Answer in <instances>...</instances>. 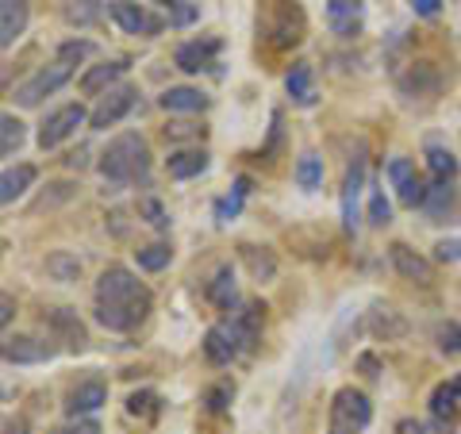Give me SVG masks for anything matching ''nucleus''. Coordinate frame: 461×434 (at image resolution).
Returning a JSON list of instances; mask_svg holds the SVG:
<instances>
[{
	"label": "nucleus",
	"mask_w": 461,
	"mask_h": 434,
	"mask_svg": "<svg viewBox=\"0 0 461 434\" xmlns=\"http://www.w3.org/2000/svg\"><path fill=\"white\" fill-rule=\"evenodd\" d=\"M150 312V288L131 269L108 266L96 281V323L108 330H135Z\"/></svg>",
	"instance_id": "nucleus-1"
},
{
	"label": "nucleus",
	"mask_w": 461,
	"mask_h": 434,
	"mask_svg": "<svg viewBox=\"0 0 461 434\" xmlns=\"http://www.w3.org/2000/svg\"><path fill=\"white\" fill-rule=\"evenodd\" d=\"M100 173L115 185H135V181H147L150 173V147L147 139L127 131L120 139L108 142V150L100 154Z\"/></svg>",
	"instance_id": "nucleus-2"
},
{
	"label": "nucleus",
	"mask_w": 461,
	"mask_h": 434,
	"mask_svg": "<svg viewBox=\"0 0 461 434\" xmlns=\"http://www.w3.org/2000/svg\"><path fill=\"white\" fill-rule=\"evenodd\" d=\"M373 419V403L366 393L357 388H339L330 400V419H327V434H362Z\"/></svg>",
	"instance_id": "nucleus-3"
},
{
	"label": "nucleus",
	"mask_w": 461,
	"mask_h": 434,
	"mask_svg": "<svg viewBox=\"0 0 461 434\" xmlns=\"http://www.w3.org/2000/svg\"><path fill=\"white\" fill-rule=\"evenodd\" d=\"M69 77H74V66L58 58L54 66H42L39 74H32V77H27V81L20 85V89H16V100H20L23 108H35L42 96H54V93L62 89V85H66Z\"/></svg>",
	"instance_id": "nucleus-4"
},
{
	"label": "nucleus",
	"mask_w": 461,
	"mask_h": 434,
	"mask_svg": "<svg viewBox=\"0 0 461 434\" xmlns=\"http://www.w3.org/2000/svg\"><path fill=\"white\" fill-rule=\"evenodd\" d=\"M89 120L85 115V108L81 104H66V108H58L54 115H47V123L39 127V147L42 150H54V147H62V142L77 131V127Z\"/></svg>",
	"instance_id": "nucleus-5"
},
{
	"label": "nucleus",
	"mask_w": 461,
	"mask_h": 434,
	"mask_svg": "<svg viewBox=\"0 0 461 434\" xmlns=\"http://www.w3.org/2000/svg\"><path fill=\"white\" fill-rule=\"evenodd\" d=\"M135 89L131 85H120V89H108L104 96H100V104L93 108V115H89V123H93V131H108V127H115L123 120L127 112L135 108Z\"/></svg>",
	"instance_id": "nucleus-6"
},
{
	"label": "nucleus",
	"mask_w": 461,
	"mask_h": 434,
	"mask_svg": "<svg viewBox=\"0 0 461 434\" xmlns=\"http://www.w3.org/2000/svg\"><path fill=\"white\" fill-rule=\"evenodd\" d=\"M388 181L396 185V193H400V204H403V208H423L427 185L415 177L411 158H393V162H388Z\"/></svg>",
	"instance_id": "nucleus-7"
},
{
	"label": "nucleus",
	"mask_w": 461,
	"mask_h": 434,
	"mask_svg": "<svg viewBox=\"0 0 461 434\" xmlns=\"http://www.w3.org/2000/svg\"><path fill=\"white\" fill-rule=\"evenodd\" d=\"M108 12H112V20L120 23L127 35H158L166 27L162 20L154 16V12H147L142 5H131V0H112Z\"/></svg>",
	"instance_id": "nucleus-8"
},
{
	"label": "nucleus",
	"mask_w": 461,
	"mask_h": 434,
	"mask_svg": "<svg viewBox=\"0 0 461 434\" xmlns=\"http://www.w3.org/2000/svg\"><path fill=\"white\" fill-rule=\"evenodd\" d=\"M242 350H247V346H242L235 323H220V327H212L204 335V354H208L212 366H230Z\"/></svg>",
	"instance_id": "nucleus-9"
},
{
	"label": "nucleus",
	"mask_w": 461,
	"mask_h": 434,
	"mask_svg": "<svg viewBox=\"0 0 461 434\" xmlns=\"http://www.w3.org/2000/svg\"><path fill=\"white\" fill-rule=\"evenodd\" d=\"M362 23H366V8L357 5V0H330V5H327V27H330V35L354 39L357 32H362Z\"/></svg>",
	"instance_id": "nucleus-10"
},
{
	"label": "nucleus",
	"mask_w": 461,
	"mask_h": 434,
	"mask_svg": "<svg viewBox=\"0 0 461 434\" xmlns=\"http://www.w3.org/2000/svg\"><path fill=\"white\" fill-rule=\"evenodd\" d=\"M27 16H32L27 0H0V47H12L23 35Z\"/></svg>",
	"instance_id": "nucleus-11"
},
{
	"label": "nucleus",
	"mask_w": 461,
	"mask_h": 434,
	"mask_svg": "<svg viewBox=\"0 0 461 434\" xmlns=\"http://www.w3.org/2000/svg\"><path fill=\"white\" fill-rule=\"evenodd\" d=\"M215 54H220V39H196V42H185L173 62H177L185 74H200V69L212 66Z\"/></svg>",
	"instance_id": "nucleus-12"
},
{
	"label": "nucleus",
	"mask_w": 461,
	"mask_h": 434,
	"mask_svg": "<svg viewBox=\"0 0 461 434\" xmlns=\"http://www.w3.org/2000/svg\"><path fill=\"white\" fill-rule=\"evenodd\" d=\"M362 185H366V162L357 158L350 173H346V189H342V223L350 231L357 227V196H362Z\"/></svg>",
	"instance_id": "nucleus-13"
},
{
	"label": "nucleus",
	"mask_w": 461,
	"mask_h": 434,
	"mask_svg": "<svg viewBox=\"0 0 461 434\" xmlns=\"http://www.w3.org/2000/svg\"><path fill=\"white\" fill-rule=\"evenodd\" d=\"M388 254H393V266H396V273H400V277H408V281H420V285H427V281H430V262H427V258H420V254H415L411 246L396 242V246H393V250H388Z\"/></svg>",
	"instance_id": "nucleus-14"
},
{
	"label": "nucleus",
	"mask_w": 461,
	"mask_h": 434,
	"mask_svg": "<svg viewBox=\"0 0 461 434\" xmlns=\"http://www.w3.org/2000/svg\"><path fill=\"white\" fill-rule=\"evenodd\" d=\"M104 400H108V388H104V384H100V381H85V384H77L74 393L66 396V411L77 419V415L96 411Z\"/></svg>",
	"instance_id": "nucleus-15"
},
{
	"label": "nucleus",
	"mask_w": 461,
	"mask_h": 434,
	"mask_svg": "<svg viewBox=\"0 0 461 434\" xmlns=\"http://www.w3.org/2000/svg\"><path fill=\"white\" fill-rule=\"evenodd\" d=\"M0 357H5V361H16V366H23V361H47V357H54V346L23 335V339H12L5 350H0Z\"/></svg>",
	"instance_id": "nucleus-16"
},
{
	"label": "nucleus",
	"mask_w": 461,
	"mask_h": 434,
	"mask_svg": "<svg viewBox=\"0 0 461 434\" xmlns=\"http://www.w3.org/2000/svg\"><path fill=\"white\" fill-rule=\"evenodd\" d=\"M32 181H35V166H16V169L0 173V208L12 204L16 196H23L32 189Z\"/></svg>",
	"instance_id": "nucleus-17"
},
{
	"label": "nucleus",
	"mask_w": 461,
	"mask_h": 434,
	"mask_svg": "<svg viewBox=\"0 0 461 434\" xmlns=\"http://www.w3.org/2000/svg\"><path fill=\"white\" fill-rule=\"evenodd\" d=\"M454 200H457V189H454V181H435L427 189V200H423V212L430 215V220H446L454 208Z\"/></svg>",
	"instance_id": "nucleus-18"
},
{
	"label": "nucleus",
	"mask_w": 461,
	"mask_h": 434,
	"mask_svg": "<svg viewBox=\"0 0 461 434\" xmlns=\"http://www.w3.org/2000/svg\"><path fill=\"white\" fill-rule=\"evenodd\" d=\"M166 169H169V177H177V181L196 177V173L208 169V154L204 150H177V154H169Z\"/></svg>",
	"instance_id": "nucleus-19"
},
{
	"label": "nucleus",
	"mask_w": 461,
	"mask_h": 434,
	"mask_svg": "<svg viewBox=\"0 0 461 434\" xmlns=\"http://www.w3.org/2000/svg\"><path fill=\"white\" fill-rule=\"evenodd\" d=\"M127 74V62H123V58H120V62H104V66H93L89 69V74H85L81 77V93H104L108 89V85L115 81V77H123Z\"/></svg>",
	"instance_id": "nucleus-20"
},
{
	"label": "nucleus",
	"mask_w": 461,
	"mask_h": 434,
	"mask_svg": "<svg viewBox=\"0 0 461 434\" xmlns=\"http://www.w3.org/2000/svg\"><path fill=\"white\" fill-rule=\"evenodd\" d=\"M430 415L438 419L442 430L454 427V419H457V393H454V384H438L435 393H430Z\"/></svg>",
	"instance_id": "nucleus-21"
},
{
	"label": "nucleus",
	"mask_w": 461,
	"mask_h": 434,
	"mask_svg": "<svg viewBox=\"0 0 461 434\" xmlns=\"http://www.w3.org/2000/svg\"><path fill=\"white\" fill-rule=\"evenodd\" d=\"M285 85H288V96L296 100V104H315V85H312V66H304V62H296L293 69H288V77H285Z\"/></svg>",
	"instance_id": "nucleus-22"
},
{
	"label": "nucleus",
	"mask_w": 461,
	"mask_h": 434,
	"mask_svg": "<svg viewBox=\"0 0 461 434\" xmlns=\"http://www.w3.org/2000/svg\"><path fill=\"white\" fill-rule=\"evenodd\" d=\"M162 108L166 112H204L208 108V96L200 93V89H166L162 93Z\"/></svg>",
	"instance_id": "nucleus-23"
},
{
	"label": "nucleus",
	"mask_w": 461,
	"mask_h": 434,
	"mask_svg": "<svg viewBox=\"0 0 461 434\" xmlns=\"http://www.w3.org/2000/svg\"><path fill=\"white\" fill-rule=\"evenodd\" d=\"M262 320H266V308H262V303H247V308H242V312L235 315V320H230V323H235V330H239V339H242V346H247V350L258 342V330H262Z\"/></svg>",
	"instance_id": "nucleus-24"
},
{
	"label": "nucleus",
	"mask_w": 461,
	"mask_h": 434,
	"mask_svg": "<svg viewBox=\"0 0 461 434\" xmlns=\"http://www.w3.org/2000/svg\"><path fill=\"white\" fill-rule=\"evenodd\" d=\"M438 85H442V81H438V74H435V66H430V62H420L408 77L400 81V89H403V93H420V96H435V93H438Z\"/></svg>",
	"instance_id": "nucleus-25"
},
{
	"label": "nucleus",
	"mask_w": 461,
	"mask_h": 434,
	"mask_svg": "<svg viewBox=\"0 0 461 434\" xmlns=\"http://www.w3.org/2000/svg\"><path fill=\"white\" fill-rule=\"evenodd\" d=\"M23 139H27V131H23V123L16 120V115H0V162L20 150Z\"/></svg>",
	"instance_id": "nucleus-26"
},
{
	"label": "nucleus",
	"mask_w": 461,
	"mask_h": 434,
	"mask_svg": "<svg viewBox=\"0 0 461 434\" xmlns=\"http://www.w3.org/2000/svg\"><path fill=\"white\" fill-rule=\"evenodd\" d=\"M296 185L304 193H315L323 185V158H315V154H304L296 162Z\"/></svg>",
	"instance_id": "nucleus-27"
},
{
	"label": "nucleus",
	"mask_w": 461,
	"mask_h": 434,
	"mask_svg": "<svg viewBox=\"0 0 461 434\" xmlns=\"http://www.w3.org/2000/svg\"><path fill=\"white\" fill-rule=\"evenodd\" d=\"M427 166H430V173H435L438 181H454L457 158L446 150V147H438V142H430V147H427Z\"/></svg>",
	"instance_id": "nucleus-28"
},
{
	"label": "nucleus",
	"mask_w": 461,
	"mask_h": 434,
	"mask_svg": "<svg viewBox=\"0 0 461 434\" xmlns=\"http://www.w3.org/2000/svg\"><path fill=\"white\" fill-rule=\"evenodd\" d=\"M247 193H250V181H247V177H239V181H235V193L223 196L220 204H215V220H220V223L235 220V215L242 212V200H247Z\"/></svg>",
	"instance_id": "nucleus-29"
},
{
	"label": "nucleus",
	"mask_w": 461,
	"mask_h": 434,
	"mask_svg": "<svg viewBox=\"0 0 461 434\" xmlns=\"http://www.w3.org/2000/svg\"><path fill=\"white\" fill-rule=\"evenodd\" d=\"M135 258H139V269L158 273V269H166V266H169L173 250H169V246H162V242H154V246H142V250H135Z\"/></svg>",
	"instance_id": "nucleus-30"
},
{
	"label": "nucleus",
	"mask_w": 461,
	"mask_h": 434,
	"mask_svg": "<svg viewBox=\"0 0 461 434\" xmlns=\"http://www.w3.org/2000/svg\"><path fill=\"white\" fill-rule=\"evenodd\" d=\"M208 296L220 303V308H230V303H235V273H230V269H220V273H215V281H212V288H208Z\"/></svg>",
	"instance_id": "nucleus-31"
},
{
	"label": "nucleus",
	"mask_w": 461,
	"mask_h": 434,
	"mask_svg": "<svg viewBox=\"0 0 461 434\" xmlns=\"http://www.w3.org/2000/svg\"><path fill=\"white\" fill-rule=\"evenodd\" d=\"M50 323L66 330V339H69V346H74V350H81V346H85V327H81V323H77V320H74V315H69L66 308L50 312Z\"/></svg>",
	"instance_id": "nucleus-32"
},
{
	"label": "nucleus",
	"mask_w": 461,
	"mask_h": 434,
	"mask_svg": "<svg viewBox=\"0 0 461 434\" xmlns=\"http://www.w3.org/2000/svg\"><path fill=\"white\" fill-rule=\"evenodd\" d=\"M435 339H438V350L442 354H450V357H461V323H438L435 330Z\"/></svg>",
	"instance_id": "nucleus-33"
},
{
	"label": "nucleus",
	"mask_w": 461,
	"mask_h": 434,
	"mask_svg": "<svg viewBox=\"0 0 461 434\" xmlns=\"http://www.w3.org/2000/svg\"><path fill=\"white\" fill-rule=\"evenodd\" d=\"M96 16H100V0H74V5L66 8V20L69 23H81V27L93 23Z\"/></svg>",
	"instance_id": "nucleus-34"
},
{
	"label": "nucleus",
	"mask_w": 461,
	"mask_h": 434,
	"mask_svg": "<svg viewBox=\"0 0 461 434\" xmlns=\"http://www.w3.org/2000/svg\"><path fill=\"white\" fill-rule=\"evenodd\" d=\"M369 223H373V227L393 223V204L384 200V193H373V196H369Z\"/></svg>",
	"instance_id": "nucleus-35"
},
{
	"label": "nucleus",
	"mask_w": 461,
	"mask_h": 434,
	"mask_svg": "<svg viewBox=\"0 0 461 434\" xmlns=\"http://www.w3.org/2000/svg\"><path fill=\"white\" fill-rule=\"evenodd\" d=\"M196 16H200V5H193V0H177V5H173V12H169V23L185 27V23H193Z\"/></svg>",
	"instance_id": "nucleus-36"
},
{
	"label": "nucleus",
	"mask_w": 461,
	"mask_h": 434,
	"mask_svg": "<svg viewBox=\"0 0 461 434\" xmlns=\"http://www.w3.org/2000/svg\"><path fill=\"white\" fill-rule=\"evenodd\" d=\"M127 411L131 415H154L158 411V396L154 393H135L131 400H127Z\"/></svg>",
	"instance_id": "nucleus-37"
},
{
	"label": "nucleus",
	"mask_w": 461,
	"mask_h": 434,
	"mask_svg": "<svg viewBox=\"0 0 461 434\" xmlns=\"http://www.w3.org/2000/svg\"><path fill=\"white\" fill-rule=\"evenodd\" d=\"M47 269L58 273V281H69V277H77V269H81V266H77V262H69L66 254H54L50 262H47Z\"/></svg>",
	"instance_id": "nucleus-38"
},
{
	"label": "nucleus",
	"mask_w": 461,
	"mask_h": 434,
	"mask_svg": "<svg viewBox=\"0 0 461 434\" xmlns=\"http://www.w3.org/2000/svg\"><path fill=\"white\" fill-rule=\"evenodd\" d=\"M139 212L147 215V220H150L158 231H166V227H169V215H166V208L158 204V200H142V204H139Z\"/></svg>",
	"instance_id": "nucleus-39"
},
{
	"label": "nucleus",
	"mask_w": 461,
	"mask_h": 434,
	"mask_svg": "<svg viewBox=\"0 0 461 434\" xmlns=\"http://www.w3.org/2000/svg\"><path fill=\"white\" fill-rule=\"evenodd\" d=\"M89 54H93V42H66V47L58 50V58H62V62H69V66L81 62V58H89Z\"/></svg>",
	"instance_id": "nucleus-40"
},
{
	"label": "nucleus",
	"mask_w": 461,
	"mask_h": 434,
	"mask_svg": "<svg viewBox=\"0 0 461 434\" xmlns=\"http://www.w3.org/2000/svg\"><path fill=\"white\" fill-rule=\"evenodd\" d=\"M435 258L438 262H461V239H442L435 246Z\"/></svg>",
	"instance_id": "nucleus-41"
},
{
	"label": "nucleus",
	"mask_w": 461,
	"mask_h": 434,
	"mask_svg": "<svg viewBox=\"0 0 461 434\" xmlns=\"http://www.w3.org/2000/svg\"><path fill=\"white\" fill-rule=\"evenodd\" d=\"M373 330H377V335H403V323L400 320H393V315H388V308H384V315H377V323H373Z\"/></svg>",
	"instance_id": "nucleus-42"
},
{
	"label": "nucleus",
	"mask_w": 461,
	"mask_h": 434,
	"mask_svg": "<svg viewBox=\"0 0 461 434\" xmlns=\"http://www.w3.org/2000/svg\"><path fill=\"white\" fill-rule=\"evenodd\" d=\"M415 16H423V20H435L438 12H442V0H408Z\"/></svg>",
	"instance_id": "nucleus-43"
},
{
	"label": "nucleus",
	"mask_w": 461,
	"mask_h": 434,
	"mask_svg": "<svg viewBox=\"0 0 461 434\" xmlns=\"http://www.w3.org/2000/svg\"><path fill=\"white\" fill-rule=\"evenodd\" d=\"M230 393H235L230 384H220V388H215V393L208 396V408H212V411H223V408H227V400H230Z\"/></svg>",
	"instance_id": "nucleus-44"
},
{
	"label": "nucleus",
	"mask_w": 461,
	"mask_h": 434,
	"mask_svg": "<svg viewBox=\"0 0 461 434\" xmlns=\"http://www.w3.org/2000/svg\"><path fill=\"white\" fill-rule=\"evenodd\" d=\"M12 315H16V300H12L8 293H0V330L12 323Z\"/></svg>",
	"instance_id": "nucleus-45"
},
{
	"label": "nucleus",
	"mask_w": 461,
	"mask_h": 434,
	"mask_svg": "<svg viewBox=\"0 0 461 434\" xmlns=\"http://www.w3.org/2000/svg\"><path fill=\"white\" fill-rule=\"evenodd\" d=\"M54 434H100V427L93 423V419H81V423H74V427H62V430H54Z\"/></svg>",
	"instance_id": "nucleus-46"
},
{
	"label": "nucleus",
	"mask_w": 461,
	"mask_h": 434,
	"mask_svg": "<svg viewBox=\"0 0 461 434\" xmlns=\"http://www.w3.org/2000/svg\"><path fill=\"white\" fill-rule=\"evenodd\" d=\"M189 135H196L193 123H173V127H166V139H189Z\"/></svg>",
	"instance_id": "nucleus-47"
},
{
	"label": "nucleus",
	"mask_w": 461,
	"mask_h": 434,
	"mask_svg": "<svg viewBox=\"0 0 461 434\" xmlns=\"http://www.w3.org/2000/svg\"><path fill=\"white\" fill-rule=\"evenodd\" d=\"M5 434H27V423H23V419H16V423L5 427Z\"/></svg>",
	"instance_id": "nucleus-48"
},
{
	"label": "nucleus",
	"mask_w": 461,
	"mask_h": 434,
	"mask_svg": "<svg viewBox=\"0 0 461 434\" xmlns=\"http://www.w3.org/2000/svg\"><path fill=\"white\" fill-rule=\"evenodd\" d=\"M400 434H423V427H420V423H411V419H408V423H400Z\"/></svg>",
	"instance_id": "nucleus-49"
},
{
	"label": "nucleus",
	"mask_w": 461,
	"mask_h": 434,
	"mask_svg": "<svg viewBox=\"0 0 461 434\" xmlns=\"http://www.w3.org/2000/svg\"><path fill=\"white\" fill-rule=\"evenodd\" d=\"M450 384H454V393H457V400H461V373H457V377H454Z\"/></svg>",
	"instance_id": "nucleus-50"
},
{
	"label": "nucleus",
	"mask_w": 461,
	"mask_h": 434,
	"mask_svg": "<svg viewBox=\"0 0 461 434\" xmlns=\"http://www.w3.org/2000/svg\"><path fill=\"white\" fill-rule=\"evenodd\" d=\"M162 5H169V8H173V5H177V0H162Z\"/></svg>",
	"instance_id": "nucleus-51"
},
{
	"label": "nucleus",
	"mask_w": 461,
	"mask_h": 434,
	"mask_svg": "<svg viewBox=\"0 0 461 434\" xmlns=\"http://www.w3.org/2000/svg\"><path fill=\"white\" fill-rule=\"evenodd\" d=\"M0 396H5V388H0Z\"/></svg>",
	"instance_id": "nucleus-52"
}]
</instances>
